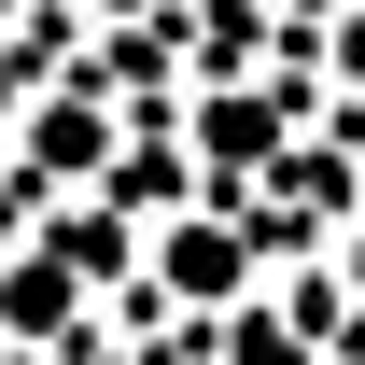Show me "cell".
<instances>
[{
  "instance_id": "cell-1",
  "label": "cell",
  "mask_w": 365,
  "mask_h": 365,
  "mask_svg": "<svg viewBox=\"0 0 365 365\" xmlns=\"http://www.w3.org/2000/svg\"><path fill=\"white\" fill-rule=\"evenodd\" d=\"M155 281L169 295H239L253 281V239L239 225H155Z\"/></svg>"
},
{
  "instance_id": "cell-2",
  "label": "cell",
  "mask_w": 365,
  "mask_h": 365,
  "mask_svg": "<svg viewBox=\"0 0 365 365\" xmlns=\"http://www.w3.org/2000/svg\"><path fill=\"white\" fill-rule=\"evenodd\" d=\"M29 169H71V182H98V169H113V113H85V98L56 85L43 113H29Z\"/></svg>"
},
{
  "instance_id": "cell-3",
  "label": "cell",
  "mask_w": 365,
  "mask_h": 365,
  "mask_svg": "<svg viewBox=\"0 0 365 365\" xmlns=\"http://www.w3.org/2000/svg\"><path fill=\"white\" fill-rule=\"evenodd\" d=\"M337 281H351V295H365V225H351V239H337Z\"/></svg>"
},
{
  "instance_id": "cell-4",
  "label": "cell",
  "mask_w": 365,
  "mask_h": 365,
  "mask_svg": "<svg viewBox=\"0 0 365 365\" xmlns=\"http://www.w3.org/2000/svg\"><path fill=\"white\" fill-rule=\"evenodd\" d=\"M337 71H365V14H351V43H337Z\"/></svg>"
},
{
  "instance_id": "cell-5",
  "label": "cell",
  "mask_w": 365,
  "mask_h": 365,
  "mask_svg": "<svg viewBox=\"0 0 365 365\" xmlns=\"http://www.w3.org/2000/svg\"><path fill=\"white\" fill-rule=\"evenodd\" d=\"M98 14H140V0H98Z\"/></svg>"
}]
</instances>
